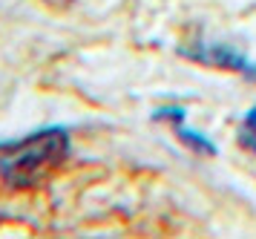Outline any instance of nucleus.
Segmentation results:
<instances>
[{
	"label": "nucleus",
	"instance_id": "f257e3e1",
	"mask_svg": "<svg viewBox=\"0 0 256 239\" xmlns=\"http://www.w3.org/2000/svg\"><path fill=\"white\" fill-rule=\"evenodd\" d=\"M66 156H70V133L64 127H40L26 138L0 141V176L14 187H24Z\"/></svg>",
	"mask_w": 256,
	"mask_h": 239
},
{
	"label": "nucleus",
	"instance_id": "f03ea898",
	"mask_svg": "<svg viewBox=\"0 0 256 239\" xmlns=\"http://www.w3.org/2000/svg\"><path fill=\"white\" fill-rule=\"evenodd\" d=\"M184 58L190 61H198V64H208V67H219V69H230V72H242L248 75L254 64L248 61L242 49H233L228 44H219V41H204V44H193V46H184V49H178Z\"/></svg>",
	"mask_w": 256,
	"mask_h": 239
},
{
	"label": "nucleus",
	"instance_id": "7ed1b4c3",
	"mask_svg": "<svg viewBox=\"0 0 256 239\" xmlns=\"http://www.w3.org/2000/svg\"><path fill=\"white\" fill-rule=\"evenodd\" d=\"M176 133H178V141L187 144L190 150H196V153H202V156H219V147H216L204 133L190 130V127H184V124H176Z\"/></svg>",
	"mask_w": 256,
	"mask_h": 239
},
{
	"label": "nucleus",
	"instance_id": "20e7f679",
	"mask_svg": "<svg viewBox=\"0 0 256 239\" xmlns=\"http://www.w3.org/2000/svg\"><path fill=\"white\" fill-rule=\"evenodd\" d=\"M239 144L256 156V107H250L239 121Z\"/></svg>",
	"mask_w": 256,
	"mask_h": 239
},
{
	"label": "nucleus",
	"instance_id": "39448f33",
	"mask_svg": "<svg viewBox=\"0 0 256 239\" xmlns=\"http://www.w3.org/2000/svg\"><path fill=\"white\" fill-rule=\"evenodd\" d=\"M152 118L156 121H173V124H184V107H158L156 113H152Z\"/></svg>",
	"mask_w": 256,
	"mask_h": 239
}]
</instances>
